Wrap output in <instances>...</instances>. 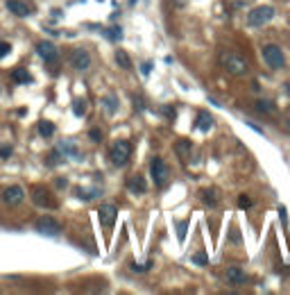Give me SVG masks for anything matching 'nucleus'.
<instances>
[{"instance_id": "32", "label": "nucleus", "mask_w": 290, "mask_h": 295, "mask_svg": "<svg viewBox=\"0 0 290 295\" xmlns=\"http://www.w3.org/2000/svg\"><path fill=\"white\" fill-rule=\"evenodd\" d=\"M150 68H152V64H143V66H141V73H143V75H148Z\"/></svg>"}, {"instance_id": "8", "label": "nucleus", "mask_w": 290, "mask_h": 295, "mask_svg": "<svg viewBox=\"0 0 290 295\" xmlns=\"http://www.w3.org/2000/svg\"><path fill=\"white\" fill-rule=\"evenodd\" d=\"M116 216H118V206H116V204H100L98 220L102 222L104 227H111L113 222H116Z\"/></svg>"}, {"instance_id": "30", "label": "nucleus", "mask_w": 290, "mask_h": 295, "mask_svg": "<svg viewBox=\"0 0 290 295\" xmlns=\"http://www.w3.org/2000/svg\"><path fill=\"white\" fill-rule=\"evenodd\" d=\"M9 52H11V46H9V44H0V59L7 57Z\"/></svg>"}, {"instance_id": "20", "label": "nucleus", "mask_w": 290, "mask_h": 295, "mask_svg": "<svg viewBox=\"0 0 290 295\" xmlns=\"http://www.w3.org/2000/svg\"><path fill=\"white\" fill-rule=\"evenodd\" d=\"M104 34H107L109 41H120V39H123V30H120V28H109Z\"/></svg>"}, {"instance_id": "10", "label": "nucleus", "mask_w": 290, "mask_h": 295, "mask_svg": "<svg viewBox=\"0 0 290 295\" xmlns=\"http://www.w3.org/2000/svg\"><path fill=\"white\" fill-rule=\"evenodd\" d=\"M36 52H39V57L43 59V62H50V64L57 62V57H59L54 44H50V41H41V44H36Z\"/></svg>"}, {"instance_id": "26", "label": "nucleus", "mask_w": 290, "mask_h": 295, "mask_svg": "<svg viewBox=\"0 0 290 295\" xmlns=\"http://www.w3.org/2000/svg\"><path fill=\"white\" fill-rule=\"evenodd\" d=\"M193 264H197V266H207L209 264V259H207V254H193Z\"/></svg>"}, {"instance_id": "25", "label": "nucleus", "mask_w": 290, "mask_h": 295, "mask_svg": "<svg viewBox=\"0 0 290 295\" xmlns=\"http://www.w3.org/2000/svg\"><path fill=\"white\" fill-rule=\"evenodd\" d=\"M256 109H259V112H275V104L268 102V100H259V102H256Z\"/></svg>"}, {"instance_id": "17", "label": "nucleus", "mask_w": 290, "mask_h": 295, "mask_svg": "<svg viewBox=\"0 0 290 295\" xmlns=\"http://www.w3.org/2000/svg\"><path fill=\"white\" fill-rule=\"evenodd\" d=\"M11 78H14V82H18V84H30L32 82V75L25 68H16L14 73H11Z\"/></svg>"}, {"instance_id": "16", "label": "nucleus", "mask_w": 290, "mask_h": 295, "mask_svg": "<svg viewBox=\"0 0 290 295\" xmlns=\"http://www.w3.org/2000/svg\"><path fill=\"white\" fill-rule=\"evenodd\" d=\"M116 64H118L120 68L129 70L132 68V59H129V54L125 52V50H116Z\"/></svg>"}, {"instance_id": "23", "label": "nucleus", "mask_w": 290, "mask_h": 295, "mask_svg": "<svg viewBox=\"0 0 290 295\" xmlns=\"http://www.w3.org/2000/svg\"><path fill=\"white\" fill-rule=\"evenodd\" d=\"M177 152L182 154L184 159H186L188 154H191V141H179L177 143Z\"/></svg>"}, {"instance_id": "24", "label": "nucleus", "mask_w": 290, "mask_h": 295, "mask_svg": "<svg viewBox=\"0 0 290 295\" xmlns=\"http://www.w3.org/2000/svg\"><path fill=\"white\" fill-rule=\"evenodd\" d=\"M154 266V261H145V264H132V270L134 272H145Z\"/></svg>"}, {"instance_id": "31", "label": "nucleus", "mask_w": 290, "mask_h": 295, "mask_svg": "<svg viewBox=\"0 0 290 295\" xmlns=\"http://www.w3.org/2000/svg\"><path fill=\"white\" fill-rule=\"evenodd\" d=\"M104 107H107L109 112H116V102H113V98H104Z\"/></svg>"}, {"instance_id": "14", "label": "nucleus", "mask_w": 290, "mask_h": 295, "mask_svg": "<svg viewBox=\"0 0 290 295\" xmlns=\"http://www.w3.org/2000/svg\"><path fill=\"white\" fill-rule=\"evenodd\" d=\"M127 188L129 193H134V196H141V193H145V180H143L141 175H134L127 180Z\"/></svg>"}, {"instance_id": "19", "label": "nucleus", "mask_w": 290, "mask_h": 295, "mask_svg": "<svg viewBox=\"0 0 290 295\" xmlns=\"http://www.w3.org/2000/svg\"><path fill=\"white\" fill-rule=\"evenodd\" d=\"M98 188H77V198H82V200H93V198H98Z\"/></svg>"}, {"instance_id": "29", "label": "nucleus", "mask_w": 290, "mask_h": 295, "mask_svg": "<svg viewBox=\"0 0 290 295\" xmlns=\"http://www.w3.org/2000/svg\"><path fill=\"white\" fill-rule=\"evenodd\" d=\"M11 154V146H0V159H7Z\"/></svg>"}, {"instance_id": "12", "label": "nucleus", "mask_w": 290, "mask_h": 295, "mask_svg": "<svg viewBox=\"0 0 290 295\" xmlns=\"http://www.w3.org/2000/svg\"><path fill=\"white\" fill-rule=\"evenodd\" d=\"M32 200H34L39 206H54L52 196H50L48 191H43L41 186H36V188H34V193H32Z\"/></svg>"}, {"instance_id": "7", "label": "nucleus", "mask_w": 290, "mask_h": 295, "mask_svg": "<svg viewBox=\"0 0 290 295\" xmlns=\"http://www.w3.org/2000/svg\"><path fill=\"white\" fill-rule=\"evenodd\" d=\"M2 200H5V204H9V206L20 204V202L25 200L23 186H18V184H14V186H7L5 191H2Z\"/></svg>"}, {"instance_id": "5", "label": "nucleus", "mask_w": 290, "mask_h": 295, "mask_svg": "<svg viewBox=\"0 0 290 295\" xmlns=\"http://www.w3.org/2000/svg\"><path fill=\"white\" fill-rule=\"evenodd\" d=\"M263 59H266V64L270 66V68H284L286 66L284 52H281V48L279 46H275V44L263 46Z\"/></svg>"}, {"instance_id": "4", "label": "nucleus", "mask_w": 290, "mask_h": 295, "mask_svg": "<svg viewBox=\"0 0 290 295\" xmlns=\"http://www.w3.org/2000/svg\"><path fill=\"white\" fill-rule=\"evenodd\" d=\"M150 172H152V180L157 186H166L168 177H170V170H168V164L163 162L161 157H154L150 162Z\"/></svg>"}, {"instance_id": "9", "label": "nucleus", "mask_w": 290, "mask_h": 295, "mask_svg": "<svg viewBox=\"0 0 290 295\" xmlns=\"http://www.w3.org/2000/svg\"><path fill=\"white\" fill-rule=\"evenodd\" d=\"M36 230L41 232V234H45V236H59V222L54 220V218H50V216H43V218H39L36 220Z\"/></svg>"}, {"instance_id": "15", "label": "nucleus", "mask_w": 290, "mask_h": 295, "mask_svg": "<svg viewBox=\"0 0 290 295\" xmlns=\"http://www.w3.org/2000/svg\"><path fill=\"white\" fill-rule=\"evenodd\" d=\"M213 128V116L207 112H200L197 114V130H202V132H207V130Z\"/></svg>"}, {"instance_id": "6", "label": "nucleus", "mask_w": 290, "mask_h": 295, "mask_svg": "<svg viewBox=\"0 0 290 295\" xmlns=\"http://www.w3.org/2000/svg\"><path fill=\"white\" fill-rule=\"evenodd\" d=\"M70 66L77 70H86L91 66V54L89 50H84V48H75L73 52H70Z\"/></svg>"}, {"instance_id": "33", "label": "nucleus", "mask_w": 290, "mask_h": 295, "mask_svg": "<svg viewBox=\"0 0 290 295\" xmlns=\"http://www.w3.org/2000/svg\"><path fill=\"white\" fill-rule=\"evenodd\" d=\"M288 130H290V120H288Z\"/></svg>"}, {"instance_id": "27", "label": "nucleus", "mask_w": 290, "mask_h": 295, "mask_svg": "<svg viewBox=\"0 0 290 295\" xmlns=\"http://www.w3.org/2000/svg\"><path fill=\"white\" fill-rule=\"evenodd\" d=\"M89 136H91V141H95V143H100V141H102V132H100L98 128H93V130H91V132H89Z\"/></svg>"}, {"instance_id": "3", "label": "nucleus", "mask_w": 290, "mask_h": 295, "mask_svg": "<svg viewBox=\"0 0 290 295\" xmlns=\"http://www.w3.org/2000/svg\"><path fill=\"white\" fill-rule=\"evenodd\" d=\"M129 157H132V143L129 141H116L111 146V150H109V162L118 168L127 166Z\"/></svg>"}, {"instance_id": "1", "label": "nucleus", "mask_w": 290, "mask_h": 295, "mask_svg": "<svg viewBox=\"0 0 290 295\" xmlns=\"http://www.w3.org/2000/svg\"><path fill=\"white\" fill-rule=\"evenodd\" d=\"M220 64L225 66L227 73L236 75V78H243V75H247V70H250V64H247L241 54H234V52H222Z\"/></svg>"}, {"instance_id": "21", "label": "nucleus", "mask_w": 290, "mask_h": 295, "mask_svg": "<svg viewBox=\"0 0 290 295\" xmlns=\"http://www.w3.org/2000/svg\"><path fill=\"white\" fill-rule=\"evenodd\" d=\"M202 200L207 202L209 206H216L218 204V198H216V191H202Z\"/></svg>"}, {"instance_id": "2", "label": "nucleus", "mask_w": 290, "mask_h": 295, "mask_svg": "<svg viewBox=\"0 0 290 295\" xmlns=\"http://www.w3.org/2000/svg\"><path fill=\"white\" fill-rule=\"evenodd\" d=\"M275 7L270 5H261V7H254L252 12H247V25L250 28H263L268 25L272 18H275Z\"/></svg>"}, {"instance_id": "28", "label": "nucleus", "mask_w": 290, "mask_h": 295, "mask_svg": "<svg viewBox=\"0 0 290 295\" xmlns=\"http://www.w3.org/2000/svg\"><path fill=\"white\" fill-rule=\"evenodd\" d=\"M238 206H241V209H247V206H252V200L247 196H241L238 198Z\"/></svg>"}, {"instance_id": "22", "label": "nucleus", "mask_w": 290, "mask_h": 295, "mask_svg": "<svg viewBox=\"0 0 290 295\" xmlns=\"http://www.w3.org/2000/svg\"><path fill=\"white\" fill-rule=\"evenodd\" d=\"M73 112H75V116H84V114H86V100H75Z\"/></svg>"}, {"instance_id": "13", "label": "nucleus", "mask_w": 290, "mask_h": 295, "mask_svg": "<svg viewBox=\"0 0 290 295\" xmlns=\"http://www.w3.org/2000/svg\"><path fill=\"white\" fill-rule=\"evenodd\" d=\"M5 7L16 16H30V7L25 5V2H20V0H7Z\"/></svg>"}, {"instance_id": "11", "label": "nucleus", "mask_w": 290, "mask_h": 295, "mask_svg": "<svg viewBox=\"0 0 290 295\" xmlns=\"http://www.w3.org/2000/svg\"><path fill=\"white\" fill-rule=\"evenodd\" d=\"M225 277H227V284H231V286H241V284H245V272H243L241 268H236V266L227 268Z\"/></svg>"}, {"instance_id": "18", "label": "nucleus", "mask_w": 290, "mask_h": 295, "mask_svg": "<svg viewBox=\"0 0 290 295\" xmlns=\"http://www.w3.org/2000/svg\"><path fill=\"white\" fill-rule=\"evenodd\" d=\"M39 134L41 136H52L54 134V125L50 120H39Z\"/></svg>"}]
</instances>
